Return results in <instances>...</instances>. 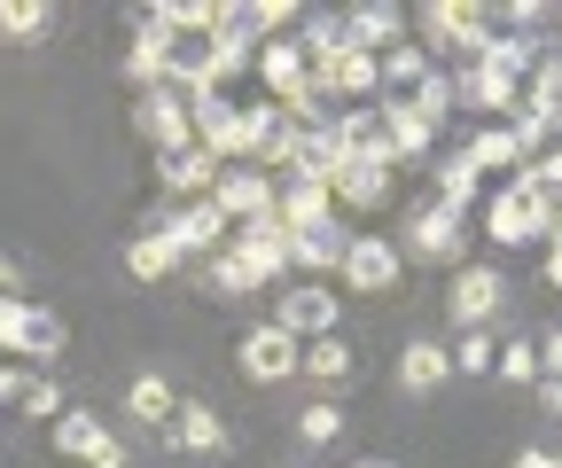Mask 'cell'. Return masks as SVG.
<instances>
[{
	"label": "cell",
	"instance_id": "35",
	"mask_svg": "<svg viewBox=\"0 0 562 468\" xmlns=\"http://www.w3.org/2000/svg\"><path fill=\"white\" fill-rule=\"evenodd\" d=\"M446 352H453V375L476 383V375H492V352H501V344H492V328H469V336H453Z\"/></svg>",
	"mask_w": 562,
	"mask_h": 468
},
{
	"label": "cell",
	"instance_id": "37",
	"mask_svg": "<svg viewBox=\"0 0 562 468\" xmlns=\"http://www.w3.org/2000/svg\"><path fill=\"white\" fill-rule=\"evenodd\" d=\"M297 437H305L313 453H321V445H336V437H344V407H336V398H313V407L297 414Z\"/></svg>",
	"mask_w": 562,
	"mask_h": 468
},
{
	"label": "cell",
	"instance_id": "6",
	"mask_svg": "<svg viewBox=\"0 0 562 468\" xmlns=\"http://www.w3.org/2000/svg\"><path fill=\"white\" fill-rule=\"evenodd\" d=\"M414 24H422L430 47H461V62H476L484 39H492V9H476V0H430Z\"/></svg>",
	"mask_w": 562,
	"mask_h": 468
},
{
	"label": "cell",
	"instance_id": "31",
	"mask_svg": "<svg viewBox=\"0 0 562 468\" xmlns=\"http://www.w3.org/2000/svg\"><path fill=\"white\" fill-rule=\"evenodd\" d=\"M336 204H351V212H383V204H391V172L351 164V172L336 180Z\"/></svg>",
	"mask_w": 562,
	"mask_h": 468
},
{
	"label": "cell",
	"instance_id": "16",
	"mask_svg": "<svg viewBox=\"0 0 562 468\" xmlns=\"http://www.w3.org/2000/svg\"><path fill=\"white\" fill-rule=\"evenodd\" d=\"M398 39H406V9H391V0H360V9H344V47L391 55Z\"/></svg>",
	"mask_w": 562,
	"mask_h": 468
},
{
	"label": "cell",
	"instance_id": "41",
	"mask_svg": "<svg viewBox=\"0 0 562 468\" xmlns=\"http://www.w3.org/2000/svg\"><path fill=\"white\" fill-rule=\"evenodd\" d=\"M297 47H305V62H313V55H328V47H344V16L313 9V16H305V32H297Z\"/></svg>",
	"mask_w": 562,
	"mask_h": 468
},
{
	"label": "cell",
	"instance_id": "26",
	"mask_svg": "<svg viewBox=\"0 0 562 468\" xmlns=\"http://www.w3.org/2000/svg\"><path fill=\"white\" fill-rule=\"evenodd\" d=\"M125 274H133V282H172V274H180V250H172L157 227H140V235L125 242Z\"/></svg>",
	"mask_w": 562,
	"mask_h": 468
},
{
	"label": "cell",
	"instance_id": "38",
	"mask_svg": "<svg viewBox=\"0 0 562 468\" xmlns=\"http://www.w3.org/2000/svg\"><path fill=\"white\" fill-rule=\"evenodd\" d=\"M16 407H24V422H55V414L70 407V398H63V383H55V375H32Z\"/></svg>",
	"mask_w": 562,
	"mask_h": 468
},
{
	"label": "cell",
	"instance_id": "1",
	"mask_svg": "<svg viewBox=\"0 0 562 468\" xmlns=\"http://www.w3.org/2000/svg\"><path fill=\"white\" fill-rule=\"evenodd\" d=\"M547 212H554V195H547V187L531 180V164H524V172L484 204V235L501 242V250H531V242H547Z\"/></svg>",
	"mask_w": 562,
	"mask_h": 468
},
{
	"label": "cell",
	"instance_id": "40",
	"mask_svg": "<svg viewBox=\"0 0 562 468\" xmlns=\"http://www.w3.org/2000/svg\"><path fill=\"white\" fill-rule=\"evenodd\" d=\"M24 328H32V297H0V352L24 359Z\"/></svg>",
	"mask_w": 562,
	"mask_h": 468
},
{
	"label": "cell",
	"instance_id": "23",
	"mask_svg": "<svg viewBox=\"0 0 562 468\" xmlns=\"http://www.w3.org/2000/svg\"><path fill=\"white\" fill-rule=\"evenodd\" d=\"M461 157L476 164V180H484V172H508V180L524 172V149H516V133H508L501 117H492V125H476L469 141H461Z\"/></svg>",
	"mask_w": 562,
	"mask_h": 468
},
{
	"label": "cell",
	"instance_id": "12",
	"mask_svg": "<svg viewBox=\"0 0 562 468\" xmlns=\"http://www.w3.org/2000/svg\"><path fill=\"white\" fill-rule=\"evenodd\" d=\"M227 250L258 274V289L290 274V235H281V219H250V227H235V235H227Z\"/></svg>",
	"mask_w": 562,
	"mask_h": 468
},
{
	"label": "cell",
	"instance_id": "9",
	"mask_svg": "<svg viewBox=\"0 0 562 468\" xmlns=\"http://www.w3.org/2000/svg\"><path fill=\"white\" fill-rule=\"evenodd\" d=\"M133 133H140V141H149L157 157L195 149V117H188V102H180L172 87H157V94H133Z\"/></svg>",
	"mask_w": 562,
	"mask_h": 468
},
{
	"label": "cell",
	"instance_id": "42",
	"mask_svg": "<svg viewBox=\"0 0 562 468\" xmlns=\"http://www.w3.org/2000/svg\"><path fill=\"white\" fill-rule=\"evenodd\" d=\"M531 102H554L562 110V55H539L531 62Z\"/></svg>",
	"mask_w": 562,
	"mask_h": 468
},
{
	"label": "cell",
	"instance_id": "15",
	"mask_svg": "<svg viewBox=\"0 0 562 468\" xmlns=\"http://www.w3.org/2000/svg\"><path fill=\"white\" fill-rule=\"evenodd\" d=\"M446 383H453V352L438 336H406V352H398V398H438Z\"/></svg>",
	"mask_w": 562,
	"mask_h": 468
},
{
	"label": "cell",
	"instance_id": "43",
	"mask_svg": "<svg viewBox=\"0 0 562 468\" xmlns=\"http://www.w3.org/2000/svg\"><path fill=\"white\" fill-rule=\"evenodd\" d=\"M531 180H539L547 195H562V141H554L547 157H531Z\"/></svg>",
	"mask_w": 562,
	"mask_h": 468
},
{
	"label": "cell",
	"instance_id": "30",
	"mask_svg": "<svg viewBox=\"0 0 562 468\" xmlns=\"http://www.w3.org/2000/svg\"><path fill=\"white\" fill-rule=\"evenodd\" d=\"M290 265H297V274H336V265H344V227L290 235Z\"/></svg>",
	"mask_w": 562,
	"mask_h": 468
},
{
	"label": "cell",
	"instance_id": "33",
	"mask_svg": "<svg viewBox=\"0 0 562 468\" xmlns=\"http://www.w3.org/2000/svg\"><path fill=\"white\" fill-rule=\"evenodd\" d=\"M0 32H9V39H47L55 9H47V0H0Z\"/></svg>",
	"mask_w": 562,
	"mask_h": 468
},
{
	"label": "cell",
	"instance_id": "11",
	"mask_svg": "<svg viewBox=\"0 0 562 468\" xmlns=\"http://www.w3.org/2000/svg\"><path fill=\"white\" fill-rule=\"evenodd\" d=\"M273 195H281V187H273L258 164H227L220 187H211V204H220L227 227H250V219H273Z\"/></svg>",
	"mask_w": 562,
	"mask_h": 468
},
{
	"label": "cell",
	"instance_id": "22",
	"mask_svg": "<svg viewBox=\"0 0 562 468\" xmlns=\"http://www.w3.org/2000/svg\"><path fill=\"white\" fill-rule=\"evenodd\" d=\"M453 94L461 102H476V110H501V125L516 117V102H524V87L516 79H501V71H484V62H461L453 71Z\"/></svg>",
	"mask_w": 562,
	"mask_h": 468
},
{
	"label": "cell",
	"instance_id": "52",
	"mask_svg": "<svg viewBox=\"0 0 562 468\" xmlns=\"http://www.w3.org/2000/svg\"><path fill=\"white\" fill-rule=\"evenodd\" d=\"M554 468H562V453H554Z\"/></svg>",
	"mask_w": 562,
	"mask_h": 468
},
{
	"label": "cell",
	"instance_id": "34",
	"mask_svg": "<svg viewBox=\"0 0 562 468\" xmlns=\"http://www.w3.org/2000/svg\"><path fill=\"white\" fill-rule=\"evenodd\" d=\"M63 344H70V328H63L47 305H32V328H24V359H40V367H47V359H63Z\"/></svg>",
	"mask_w": 562,
	"mask_h": 468
},
{
	"label": "cell",
	"instance_id": "48",
	"mask_svg": "<svg viewBox=\"0 0 562 468\" xmlns=\"http://www.w3.org/2000/svg\"><path fill=\"white\" fill-rule=\"evenodd\" d=\"M547 250H562V195H554V212H547Z\"/></svg>",
	"mask_w": 562,
	"mask_h": 468
},
{
	"label": "cell",
	"instance_id": "36",
	"mask_svg": "<svg viewBox=\"0 0 562 468\" xmlns=\"http://www.w3.org/2000/svg\"><path fill=\"white\" fill-rule=\"evenodd\" d=\"M492 375H501V383H539V352H531V336H508L501 352H492Z\"/></svg>",
	"mask_w": 562,
	"mask_h": 468
},
{
	"label": "cell",
	"instance_id": "50",
	"mask_svg": "<svg viewBox=\"0 0 562 468\" xmlns=\"http://www.w3.org/2000/svg\"><path fill=\"white\" fill-rule=\"evenodd\" d=\"M547 289H562V250H547Z\"/></svg>",
	"mask_w": 562,
	"mask_h": 468
},
{
	"label": "cell",
	"instance_id": "7",
	"mask_svg": "<svg viewBox=\"0 0 562 468\" xmlns=\"http://www.w3.org/2000/svg\"><path fill=\"white\" fill-rule=\"evenodd\" d=\"M297 359H305V344H297V336H281L273 320H258L250 336L235 344V367H243V383H258V390H273V383H297Z\"/></svg>",
	"mask_w": 562,
	"mask_h": 468
},
{
	"label": "cell",
	"instance_id": "45",
	"mask_svg": "<svg viewBox=\"0 0 562 468\" xmlns=\"http://www.w3.org/2000/svg\"><path fill=\"white\" fill-rule=\"evenodd\" d=\"M547 375H562V328H547V336H539V383Z\"/></svg>",
	"mask_w": 562,
	"mask_h": 468
},
{
	"label": "cell",
	"instance_id": "14",
	"mask_svg": "<svg viewBox=\"0 0 562 468\" xmlns=\"http://www.w3.org/2000/svg\"><path fill=\"white\" fill-rule=\"evenodd\" d=\"M273 219H281V235H321V227H344V219H336V195H328V187H313V180H281Z\"/></svg>",
	"mask_w": 562,
	"mask_h": 468
},
{
	"label": "cell",
	"instance_id": "27",
	"mask_svg": "<svg viewBox=\"0 0 562 468\" xmlns=\"http://www.w3.org/2000/svg\"><path fill=\"white\" fill-rule=\"evenodd\" d=\"M539 55H547V47H531V39H516V32H492L476 62H484V71H501V79H516V87H524V79H531V62H539Z\"/></svg>",
	"mask_w": 562,
	"mask_h": 468
},
{
	"label": "cell",
	"instance_id": "5",
	"mask_svg": "<svg viewBox=\"0 0 562 468\" xmlns=\"http://www.w3.org/2000/svg\"><path fill=\"white\" fill-rule=\"evenodd\" d=\"M281 336H297V344H321V336H344V297L328 282H297V289H281V312H273Z\"/></svg>",
	"mask_w": 562,
	"mask_h": 468
},
{
	"label": "cell",
	"instance_id": "39",
	"mask_svg": "<svg viewBox=\"0 0 562 468\" xmlns=\"http://www.w3.org/2000/svg\"><path fill=\"white\" fill-rule=\"evenodd\" d=\"M211 289H220V297H258V274L235 250H220V258H211Z\"/></svg>",
	"mask_w": 562,
	"mask_h": 468
},
{
	"label": "cell",
	"instance_id": "49",
	"mask_svg": "<svg viewBox=\"0 0 562 468\" xmlns=\"http://www.w3.org/2000/svg\"><path fill=\"white\" fill-rule=\"evenodd\" d=\"M16 289H24V274H16L9 258H0V297H16Z\"/></svg>",
	"mask_w": 562,
	"mask_h": 468
},
{
	"label": "cell",
	"instance_id": "2",
	"mask_svg": "<svg viewBox=\"0 0 562 468\" xmlns=\"http://www.w3.org/2000/svg\"><path fill=\"white\" fill-rule=\"evenodd\" d=\"M398 258H414V265H469V219L446 212V204L406 212V250Z\"/></svg>",
	"mask_w": 562,
	"mask_h": 468
},
{
	"label": "cell",
	"instance_id": "18",
	"mask_svg": "<svg viewBox=\"0 0 562 468\" xmlns=\"http://www.w3.org/2000/svg\"><path fill=\"white\" fill-rule=\"evenodd\" d=\"M375 125H383V149H391V164H422V157H430V141H438V133L414 117V102H406V94H391V102L375 110Z\"/></svg>",
	"mask_w": 562,
	"mask_h": 468
},
{
	"label": "cell",
	"instance_id": "32",
	"mask_svg": "<svg viewBox=\"0 0 562 468\" xmlns=\"http://www.w3.org/2000/svg\"><path fill=\"white\" fill-rule=\"evenodd\" d=\"M406 102H414V117H422V125L438 133V125H446V117L461 110V94H453V71H430V79H422V87H414Z\"/></svg>",
	"mask_w": 562,
	"mask_h": 468
},
{
	"label": "cell",
	"instance_id": "21",
	"mask_svg": "<svg viewBox=\"0 0 562 468\" xmlns=\"http://www.w3.org/2000/svg\"><path fill=\"white\" fill-rule=\"evenodd\" d=\"M297 375H305V383H321V398H336V390H351L360 359H351V344H344V336H321V344H305Z\"/></svg>",
	"mask_w": 562,
	"mask_h": 468
},
{
	"label": "cell",
	"instance_id": "3",
	"mask_svg": "<svg viewBox=\"0 0 562 468\" xmlns=\"http://www.w3.org/2000/svg\"><path fill=\"white\" fill-rule=\"evenodd\" d=\"M501 305H508V274H501V265H453V289H446V320L461 328V336H469V328H492V320H501Z\"/></svg>",
	"mask_w": 562,
	"mask_h": 468
},
{
	"label": "cell",
	"instance_id": "13",
	"mask_svg": "<svg viewBox=\"0 0 562 468\" xmlns=\"http://www.w3.org/2000/svg\"><path fill=\"white\" fill-rule=\"evenodd\" d=\"M172 32L165 24H149L140 16V32H133V47H125V79H133V94H157V87H172Z\"/></svg>",
	"mask_w": 562,
	"mask_h": 468
},
{
	"label": "cell",
	"instance_id": "24",
	"mask_svg": "<svg viewBox=\"0 0 562 468\" xmlns=\"http://www.w3.org/2000/svg\"><path fill=\"white\" fill-rule=\"evenodd\" d=\"M250 71H258V79H266V94L281 102L290 87H305V47H297V39H266V47L250 55Z\"/></svg>",
	"mask_w": 562,
	"mask_h": 468
},
{
	"label": "cell",
	"instance_id": "28",
	"mask_svg": "<svg viewBox=\"0 0 562 468\" xmlns=\"http://www.w3.org/2000/svg\"><path fill=\"white\" fill-rule=\"evenodd\" d=\"M375 79L398 87V94H414L422 79H430V47H422V39H398L391 55H375Z\"/></svg>",
	"mask_w": 562,
	"mask_h": 468
},
{
	"label": "cell",
	"instance_id": "29",
	"mask_svg": "<svg viewBox=\"0 0 562 468\" xmlns=\"http://www.w3.org/2000/svg\"><path fill=\"white\" fill-rule=\"evenodd\" d=\"M476 195H484V180H476V164L453 149V157L438 164V195H430V204H446V212H461V219H469V204H476Z\"/></svg>",
	"mask_w": 562,
	"mask_h": 468
},
{
	"label": "cell",
	"instance_id": "44",
	"mask_svg": "<svg viewBox=\"0 0 562 468\" xmlns=\"http://www.w3.org/2000/svg\"><path fill=\"white\" fill-rule=\"evenodd\" d=\"M24 383H32V367H16V359H0V407H16V398H24Z\"/></svg>",
	"mask_w": 562,
	"mask_h": 468
},
{
	"label": "cell",
	"instance_id": "47",
	"mask_svg": "<svg viewBox=\"0 0 562 468\" xmlns=\"http://www.w3.org/2000/svg\"><path fill=\"white\" fill-rule=\"evenodd\" d=\"M516 468H554V453H547V445H524V453H516Z\"/></svg>",
	"mask_w": 562,
	"mask_h": 468
},
{
	"label": "cell",
	"instance_id": "10",
	"mask_svg": "<svg viewBox=\"0 0 562 468\" xmlns=\"http://www.w3.org/2000/svg\"><path fill=\"white\" fill-rule=\"evenodd\" d=\"M149 227H157V235L180 250V265H188V258H220V250H227V235H235V227L220 219V204H211V195H203V204L165 212V219H149Z\"/></svg>",
	"mask_w": 562,
	"mask_h": 468
},
{
	"label": "cell",
	"instance_id": "51",
	"mask_svg": "<svg viewBox=\"0 0 562 468\" xmlns=\"http://www.w3.org/2000/svg\"><path fill=\"white\" fill-rule=\"evenodd\" d=\"M351 468H391V460H351Z\"/></svg>",
	"mask_w": 562,
	"mask_h": 468
},
{
	"label": "cell",
	"instance_id": "20",
	"mask_svg": "<svg viewBox=\"0 0 562 468\" xmlns=\"http://www.w3.org/2000/svg\"><path fill=\"white\" fill-rule=\"evenodd\" d=\"M220 172H227V164L211 157V149H180V157H157V180H165V187L180 195V204H203V195L220 187Z\"/></svg>",
	"mask_w": 562,
	"mask_h": 468
},
{
	"label": "cell",
	"instance_id": "25",
	"mask_svg": "<svg viewBox=\"0 0 562 468\" xmlns=\"http://www.w3.org/2000/svg\"><path fill=\"white\" fill-rule=\"evenodd\" d=\"M508 133H516V149H524V164H531V157H547V149L562 141V110H554V102H516Z\"/></svg>",
	"mask_w": 562,
	"mask_h": 468
},
{
	"label": "cell",
	"instance_id": "54",
	"mask_svg": "<svg viewBox=\"0 0 562 468\" xmlns=\"http://www.w3.org/2000/svg\"><path fill=\"white\" fill-rule=\"evenodd\" d=\"M554 16H562V9H554Z\"/></svg>",
	"mask_w": 562,
	"mask_h": 468
},
{
	"label": "cell",
	"instance_id": "17",
	"mask_svg": "<svg viewBox=\"0 0 562 468\" xmlns=\"http://www.w3.org/2000/svg\"><path fill=\"white\" fill-rule=\"evenodd\" d=\"M165 445H172V453H195V460L227 453V422H220V407H203V398H180V414H172Z\"/></svg>",
	"mask_w": 562,
	"mask_h": 468
},
{
	"label": "cell",
	"instance_id": "8",
	"mask_svg": "<svg viewBox=\"0 0 562 468\" xmlns=\"http://www.w3.org/2000/svg\"><path fill=\"white\" fill-rule=\"evenodd\" d=\"M55 453L79 460V468H125V437L110 422H94L87 407H63L55 414Z\"/></svg>",
	"mask_w": 562,
	"mask_h": 468
},
{
	"label": "cell",
	"instance_id": "53",
	"mask_svg": "<svg viewBox=\"0 0 562 468\" xmlns=\"http://www.w3.org/2000/svg\"><path fill=\"white\" fill-rule=\"evenodd\" d=\"M0 468H9V460H0Z\"/></svg>",
	"mask_w": 562,
	"mask_h": 468
},
{
	"label": "cell",
	"instance_id": "46",
	"mask_svg": "<svg viewBox=\"0 0 562 468\" xmlns=\"http://www.w3.org/2000/svg\"><path fill=\"white\" fill-rule=\"evenodd\" d=\"M539 407H547V422H562V375H547V383H539Z\"/></svg>",
	"mask_w": 562,
	"mask_h": 468
},
{
	"label": "cell",
	"instance_id": "19",
	"mask_svg": "<svg viewBox=\"0 0 562 468\" xmlns=\"http://www.w3.org/2000/svg\"><path fill=\"white\" fill-rule=\"evenodd\" d=\"M172 414H180V390H172L157 367L125 383V422H140V430H157V437H165V430H172Z\"/></svg>",
	"mask_w": 562,
	"mask_h": 468
},
{
	"label": "cell",
	"instance_id": "4",
	"mask_svg": "<svg viewBox=\"0 0 562 468\" xmlns=\"http://www.w3.org/2000/svg\"><path fill=\"white\" fill-rule=\"evenodd\" d=\"M344 289L351 297H391L398 289V274H406V258H398V242L391 235H344Z\"/></svg>",
	"mask_w": 562,
	"mask_h": 468
}]
</instances>
